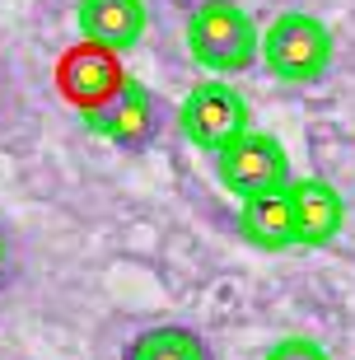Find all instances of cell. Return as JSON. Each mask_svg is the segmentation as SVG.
<instances>
[{
  "mask_svg": "<svg viewBox=\"0 0 355 360\" xmlns=\"http://www.w3.org/2000/svg\"><path fill=\"white\" fill-rule=\"evenodd\" d=\"M257 24L234 0H201L187 14V52L211 75H243L257 66Z\"/></svg>",
  "mask_w": 355,
  "mask_h": 360,
  "instance_id": "cell-1",
  "label": "cell"
},
{
  "mask_svg": "<svg viewBox=\"0 0 355 360\" xmlns=\"http://www.w3.org/2000/svg\"><path fill=\"white\" fill-rule=\"evenodd\" d=\"M257 61L285 84H314L332 66V33L314 14L285 10L266 24V38H257Z\"/></svg>",
  "mask_w": 355,
  "mask_h": 360,
  "instance_id": "cell-2",
  "label": "cell"
},
{
  "mask_svg": "<svg viewBox=\"0 0 355 360\" xmlns=\"http://www.w3.org/2000/svg\"><path fill=\"white\" fill-rule=\"evenodd\" d=\"M215 174H220V187L234 192L238 201L248 197H262V192H276L285 187L290 178V155L280 146V136L271 131H243L234 136L224 150H215Z\"/></svg>",
  "mask_w": 355,
  "mask_h": 360,
  "instance_id": "cell-3",
  "label": "cell"
},
{
  "mask_svg": "<svg viewBox=\"0 0 355 360\" xmlns=\"http://www.w3.org/2000/svg\"><path fill=\"white\" fill-rule=\"evenodd\" d=\"M178 131L197 150H224L234 136L248 131V98L229 80H201L187 89L183 108H178Z\"/></svg>",
  "mask_w": 355,
  "mask_h": 360,
  "instance_id": "cell-4",
  "label": "cell"
},
{
  "mask_svg": "<svg viewBox=\"0 0 355 360\" xmlns=\"http://www.w3.org/2000/svg\"><path fill=\"white\" fill-rule=\"evenodd\" d=\"M84 117V127H89L93 136H103L108 146H122V150H141L155 141V127H159V103L155 94L145 89L141 80H127L112 89V98H103L98 108H89V112H79Z\"/></svg>",
  "mask_w": 355,
  "mask_h": 360,
  "instance_id": "cell-5",
  "label": "cell"
},
{
  "mask_svg": "<svg viewBox=\"0 0 355 360\" xmlns=\"http://www.w3.org/2000/svg\"><path fill=\"white\" fill-rule=\"evenodd\" d=\"M122 80H127V75H122L117 52H108L98 42H75V47L56 61V89H61V98H66L70 108H79V112H89V108H98L103 98H112V89H117Z\"/></svg>",
  "mask_w": 355,
  "mask_h": 360,
  "instance_id": "cell-6",
  "label": "cell"
},
{
  "mask_svg": "<svg viewBox=\"0 0 355 360\" xmlns=\"http://www.w3.org/2000/svg\"><path fill=\"white\" fill-rule=\"evenodd\" d=\"M290 225H295V248H323L342 234L346 201L328 178H290Z\"/></svg>",
  "mask_w": 355,
  "mask_h": 360,
  "instance_id": "cell-7",
  "label": "cell"
},
{
  "mask_svg": "<svg viewBox=\"0 0 355 360\" xmlns=\"http://www.w3.org/2000/svg\"><path fill=\"white\" fill-rule=\"evenodd\" d=\"M75 24L84 42H98L108 52H127L145 38V0H79L75 5Z\"/></svg>",
  "mask_w": 355,
  "mask_h": 360,
  "instance_id": "cell-8",
  "label": "cell"
},
{
  "mask_svg": "<svg viewBox=\"0 0 355 360\" xmlns=\"http://www.w3.org/2000/svg\"><path fill=\"white\" fill-rule=\"evenodd\" d=\"M238 234H243L252 248H262V253H285V248H295V225H290L285 187L243 201V211H238Z\"/></svg>",
  "mask_w": 355,
  "mask_h": 360,
  "instance_id": "cell-9",
  "label": "cell"
},
{
  "mask_svg": "<svg viewBox=\"0 0 355 360\" xmlns=\"http://www.w3.org/2000/svg\"><path fill=\"white\" fill-rule=\"evenodd\" d=\"M122 360H211V347L187 323H155L127 342Z\"/></svg>",
  "mask_w": 355,
  "mask_h": 360,
  "instance_id": "cell-10",
  "label": "cell"
},
{
  "mask_svg": "<svg viewBox=\"0 0 355 360\" xmlns=\"http://www.w3.org/2000/svg\"><path fill=\"white\" fill-rule=\"evenodd\" d=\"M262 360H332V356L318 347L314 337H280L276 347H266Z\"/></svg>",
  "mask_w": 355,
  "mask_h": 360,
  "instance_id": "cell-11",
  "label": "cell"
},
{
  "mask_svg": "<svg viewBox=\"0 0 355 360\" xmlns=\"http://www.w3.org/2000/svg\"><path fill=\"white\" fill-rule=\"evenodd\" d=\"M0 276H5V234H0Z\"/></svg>",
  "mask_w": 355,
  "mask_h": 360,
  "instance_id": "cell-12",
  "label": "cell"
}]
</instances>
